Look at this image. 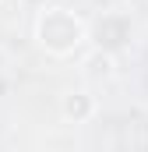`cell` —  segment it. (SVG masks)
I'll list each match as a JSON object with an SVG mask.
<instances>
[{
  "label": "cell",
  "instance_id": "6da1fadb",
  "mask_svg": "<svg viewBox=\"0 0 148 152\" xmlns=\"http://www.w3.org/2000/svg\"><path fill=\"white\" fill-rule=\"evenodd\" d=\"M36 42L39 50H46L49 57L64 60V57H74L85 42H88V25L81 14H74L71 7L64 4H49V7H39L36 14Z\"/></svg>",
  "mask_w": 148,
  "mask_h": 152
},
{
  "label": "cell",
  "instance_id": "7a4b0ae2",
  "mask_svg": "<svg viewBox=\"0 0 148 152\" xmlns=\"http://www.w3.org/2000/svg\"><path fill=\"white\" fill-rule=\"evenodd\" d=\"M88 39L95 42V50H106V53H120V50H127L131 46V39H134V21L127 18V14H120V11H110V14H102L92 28H88Z\"/></svg>",
  "mask_w": 148,
  "mask_h": 152
},
{
  "label": "cell",
  "instance_id": "3957f363",
  "mask_svg": "<svg viewBox=\"0 0 148 152\" xmlns=\"http://www.w3.org/2000/svg\"><path fill=\"white\" fill-rule=\"evenodd\" d=\"M95 113H99V99L92 88H71L60 96V117L67 124H88Z\"/></svg>",
  "mask_w": 148,
  "mask_h": 152
},
{
  "label": "cell",
  "instance_id": "277c9868",
  "mask_svg": "<svg viewBox=\"0 0 148 152\" xmlns=\"http://www.w3.org/2000/svg\"><path fill=\"white\" fill-rule=\"evenodd\" d=\"M85 78L88 81H113L116 78V57L106 53V50H95L85 60Z\"/></svg>",
  "mask_w": 148,
  "mask_h": 152
}]
</instances>
